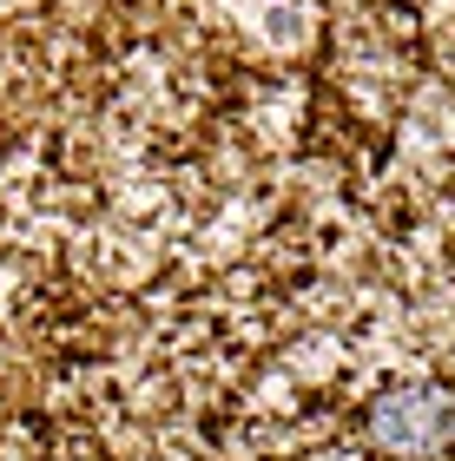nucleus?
<instances>
[{"label": "nucleus", "mask_w": 455, "mask_h": 461, "mask_svg": "<svg viewBox=\"0 0 455 461\" xmlns=\"http://www.w3.org/2000/svg\"><path fill=\"white\" fill-rule=\"evenodd\" d=\"M369 442L396 461H429L455 442V395L442 383H396L369 402Z\"/></svg>", "instance_id": "1"}]
</instances>
